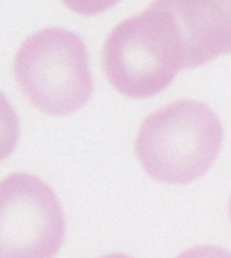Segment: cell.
<instances>
[{
	"instance_id": "7",
	"label": "cell",
	"mask_w": 231,
	"mask_h": 258,
	"mask_svg": "<svg viewBox=\"0 0 231 258\" xmlns=\"http://www.w3.org/2000/svg\"><path fill=\"white\" fill-rule=\"evenodd\" d=\"M100 258H132V257H130V256L124 255V254L114 253V254H111V255L104 256V257H100Z\"/></svg>"
},
{
	"instance_id": "1",
	"label": "cell",
	"mask_w": 231,
	"mask_h": 258,
	"mask_svg": "<svg viewBox=\"0 0 231 258\" xmlns=\"http://www.w3.org/2000/svg\"><path fill=\"white\" fill-rule=\"evenodd\" d=\"M101 62L109 83L128 98H147L169 85L185 69L170 0L152 2L115 25L104 43Z\"/></svg>"
},
{
	"instance_id": "3",
	"label": "cell",
	"mask_w": 231,
	"mask_h": 258,
	"mask_svg": "<svg viewBox=\"0 0 231 258\" xmlns=\"http://www.w3.org/2000/svg\"><path fill=\"white\" fill-rule=\"evenodd\" d=\"M13 71L25 98L52 116L79 110L93 95L85 44L62 27L42 29L25 39L16 54Z\"/></svg>"
},
{
	"instance_id": "4",
	"label": "cell",
	"mask_w": 231,
	"mask_h": 258,
	"mask_svg": "<svg viewBox=\"0 0 231 258\" xmlns=\"http://www.w3.org/2000/svg\"><path fill=\"white\" fill-rule=\"evenodd\" d=\"M63 212L36 176L14 173L0 185V258H52L64 240Z\"/></svg>"
},
{
	"instance_id": "6",
	"label": "cell",
	"mask_w": 231,
	"mask_h": 258,
	"mask_svg": "<svg viewBox=\"0 0 231 258\" xmlns=\"http://www.w3.org/2000/svg\"><path fill=\"white\" fill-rule=\"evenodd\" d=\"M176 258H231V253L216 245H201L186 250Z\"/></svg>"
},
{
	"instance_id": "8",
	"label": "cell",
	"mask_w": 231,
	"mask_h": 258,
	"mask_svg": "<svg viewBox=\"0 0 231 258\" xmlns=\"http://www.w3.org/2000/svg\"><path fill=\"white\" fill-rule=\"evenodd\" d=\"M229 212H230V217L231 219V198L230 200V203H229Z\"/></svg>"
},
{
	"instance_id": "2",
	"label": "cell",
	"mask_w": 231,
	"mask_h": 258,
	"mask_svg": "<svg viewBox=\"0 0 231 258\" xmlns=\"http://www.w3.org/2000/svg\"><path fill=\"white\" fill-rule=\"evenodd\" d=\"M223 138L222 123L206 103L181 99L144 119L137 134L135 152L155 180L187 184L209 171Z\"/></svg>"
},
{
	"instance_id": "5",
	"label": "cell",
	"mask_w": 231,
	"mask_h": 258,
	"mask_svg": "<svg viewBox=\"0 0 231 258\" xmlns=\"http://www.w3.org/2000/svg\"><path fill=\"white\" fill-rule=\"evenodd\" d=\"M186 69L231 52V1L170 0Z\"/></svg>"
}]
</instances>
